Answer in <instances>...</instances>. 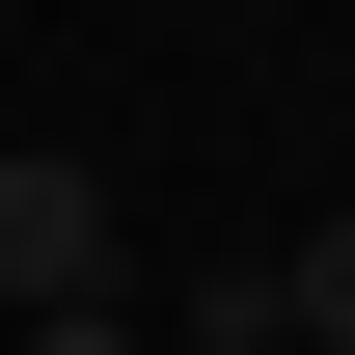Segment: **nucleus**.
I'll return each instance as SVG.
<instances>
[{
    "mask_svg": "<svg viewBox=\"0 0 355 355\" xmlns=\"http://www.w3.org/2000/svg\"><path fill=\"white\" fill-rule=\"evenodd\" d=\"M0 301H110V164H55V137H0Z\"/></svg>",
    "mask_w": 355,
    "mask_h": 355,
    "instance_id": "f257e3e1",
    "label": "nucleus"
},
{
    "mask_svg": "<svg viewBox=\"0 0 355 355\" xmlns=\"http://www.w3.org/2000/svg\"><path fill=\"white\" fill-rule=\"evenodd\" d=\"M273 328H301V355H355V219H328V246H273Z\"/></svg>",
    "mask_w": 355,
    "mask_h": 355,
    "instance_id": "f03ea898",
    "label": "nucleus"
}]
</instances>
